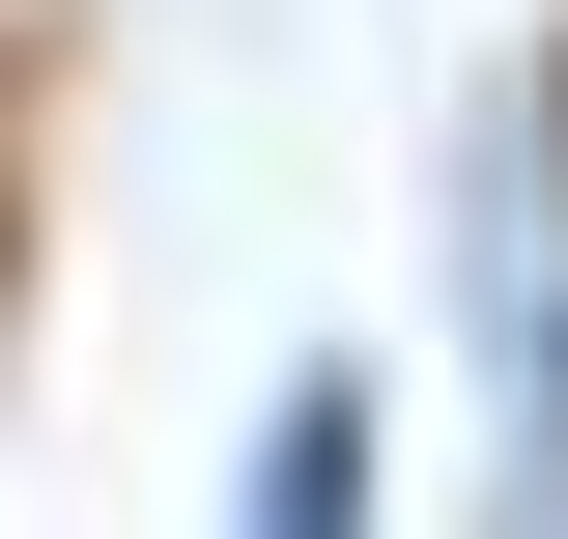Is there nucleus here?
Returning <instances> with one entry per match:
<instances>
[{
  "instance_id": "f257e3e1",
  "label": "nucleus",
  "mask_w": 568,
  "mask_h": 539,
  "mask_svg": "<svg viewBox=\"0 0 568 539\" xmlns=\"http://www.w3.org/2000/svg\"><path fill=\"white\" fill-rule=\"evenodd\" d=\"M227 539H369V369H284L256 398V511Z\"/></svg>"
}]
</instances>
